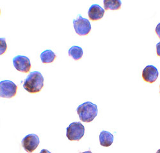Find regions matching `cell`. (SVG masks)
<instances>
[{
	"instance_id": "17",
	"label": "cell",
	"mask_w": 160,
	"mask_h": 153,
	"mask_svg": "<svg viewBox=\"0 0 160 153\" xmlns=\"http://www.w3.org/2000/svg\"><path fill=\"white\" fill-rule=\"evenodd\" d=\"M40 153H51V152H49L48 150L47 149H42L40 152Z\"/></svg>"
},
{
	"instance_id": "7",
	"label": "cell",
	"mask_w": 160,
	"mask_h": 153,
	"mask_svg": "<svg viewBox=\"0 0 160 153\" xmlns=\"http://www.w3.org/2000/svg\"><path fill=\"white\" fill-rule=\"evenodd\" d=\"M13 64L18 71L24 73H28L31 69L30 59L22 55H18L13 59Z\"/></svg>"
},
{
	"instance_id": "12",
	"label": "cell",
	"mask_w": 160,
	"mask_h": 153,
	"mask_svg": "<svg viewBox=\"0 0 160 153\" xmlns=\"http://www.w3.org/2000/svg\"><path fill=\"white\" fill-rule=\"evenodd\" d=\"M41 60L44 64H49L54 62L57 56L55 53L50 49L46 50L41 54Z\"/></svg>"
},
{
	"instance_id": "13",
	"label": "cell",
	"mask_w": 160,
	"mask_h": 153,
	"mask_svg": "<svg viewBox=\"0 0 160 153\" xmlns=\"http://www.w3.org/2000/svg\"><path fill=\"white\" fill-rule=\"evenodd\" d=\"M69 55L75 60H79L81 59L83 55V49L77 46L71 47L69 50Z\"/></svg>"
},
{
	"instance_id": "1",
	"label": "cell",
	"mask_w": 160,
	"mask_h": 153,
	"mask_svg": "<svg viewBox=\"0 0 160 153\" xmlns=\"http://www.w3.org/2000/svg\"><path fill=\"white\" fill-rule=\"evenodd\" d=\"M44 77L39 71H33L25 79L23 83L24 89L31 94L41 92L44 87Z\"/></svg>"
},
{
	"instance_id": "11",
	"label": "cell",
	"mask_w": 160,
	"mask_h": 153,
	"mask_svg": "<svg viewBox=\"0 0 160 153\" xmlns=\"http://www.w3.org/2000/svg\"><path fill=\"white\" fill-rule=\"evenodd\" d=\"M103 4L104 10H117L121 8L122 2L121 0H104Z\"/></svg>"
},
{
	"instance_id": "8",
	"label": "cell",
	"mask_w": 160,
	"mask_h": 153,
	"mask_svg": "<svg viewBox=\"0 0 160 153\" xmlns=\"http://www.w3.org/2000/svg\"><path fill=\"white\" fill-rule=\"evenodd\" d=\"M159 76L157 68L153 65L146 66L142 71V78L143 80L149 83H153L156 81Z\"/></svg>"
},
{
	"instance_id": "20",
	"label": "cell",
	"mask_w": 160,
	"mask_h": 153,
	"mask_svg": "<svg viewBox=\"0 0 160 153\" xmlns=\"http://www.w3.org/2000/svg\"><path fill=\"white\" fill-rule=\"evenodd\" d=\"M159 90H160V85H159ZM159 93H160V90H159Z\"/></svg>"
},
{
	"instance_id": "16",
	"label": "cell",
	"mask_w": 160,
	"mask_h": 153,
	"mask_svg": "<svg viewBox=\"0 0 160 153\" xmlns=\"http://www.w3.org/2000/svg\"><path fill=\"white\" fill-rule=\"evenodd\" d=\"M156 53L158 56L160 57V42L156 44Z\"/></svg>"
},
{
	"instance_id": "18",
	"label": "cell",
	"mask_w": 160,
	"mask_h": 153,
	"mask_svg": "<svg viewBox=\"0 0 160 153\" xmlns=\"http://www.w3.org/2000/svg\"><path fill=\"white\" fill-rule=\"evenodd\" d=\"M82 153H92L90 150H88V151H85V152H82Z\"/></svg>"
},
{
	"instance_id": "5",
	"label": "cell",
	"mask_w": 160,
	"mask_h": 153,
	"mask_svg": "<svg viewBox=\"0 0 160 153\" xmlns=\"http://www.w3.org/2000/svg\"><path fill=\"white\" fill-rule=\"evenodd\" d=\"M18 91V86L10 80H5L0 82V96L2 98H12L14 97Z\"/></svg>"
},
{
	"instance_id": "3",
	"label": "cell",
	"mask_w": 160,
	"mask_h": 153,
	"mask_svg": "<svg viewBox=\"0 0 160 153\" xmlns=\"http://www.w3.org/2000/svg\"><path fill=\"white\" fill-rule=\"evenodd\" d=\"M85 134V127L79 122H72L67 128L66 136L70 141H79Z\"/></svg>"
},
{
	"instance_id": "2",
	"label": "cell",
	"mask_w": 160,
	"mask_h": 153,
	"mask_svg": "<svg viewBox=\"0 0 160 153\" xmlns=\"http://www.w3.org/2000/svg\"><path fill=\"white\" fill-rule=\"evenodd\" d=\"M79 119L83 122L88 123L94 120L98 114V106L92 102L87 101L80 105L76 109Z\"/></svg>"
},
{
	"instance_id": "10",
	"label": "cell",
	"mask_w": 160,
	"mask_h": 153,
	"mask_svg": "<svg viewBox=\"0 0 160 153\" xmlns=\"http://www.w3.org/2000/svg\"><path fill=\"white\" fill-rule=\"evenodd\" d=\"M113 135L106 131H102L99 135V142L101 146L110 147L113 142Z\"/></svg>"
},
{
	"instance_id": "4",
	"label": "cell",
	"mask_w": 160,
	"mask_h": 153,
	"mask_svg": "<svg viewBox=\"0 0 160 153\" xmlns=\"http://www.w3.org/2000/svg\"><path fill=\"white\" fill-rule=\"evenodd\" d=\"M73 25L75 32L78 35H87L91 31L90 21L87 19L82 18L81 15H78V18L73 20Z\"/></svg>"
},
{
	"instance_id": "19",
	"label": "cell",
	"mask_w": 160,
	"mask_h": 153,
	"mask_svg": "<svg viewBox=\"0 0 160 153\" xmlns=\"http://www.w3.org/2000/svg\"><path fill=\"white\" fill-rule=\"evenodd\" d=\"M156 153H160V149H159V150H158V151L156 152Z\"/></svg>"
},
{
	"instance_id": "15",
	"label": "cell",
	"mask_w": 160,
	"mask_h": 153,
	"mask_svg": "<svg viewBox=\"0 0 160 153\" xmlns=\"http://www.w3.org/2000/svg\"><path fill=\"white\" fill-rule=\"evenodd\" d=\"M155 31H156V33L157 35H158V37L160 38V23H158V25L156 26Z\"/></svg>"
},
{
	"instance_id": "9",
	"label": "cell",
	"mask_w": 160,
	"mask_h": 153,
	"mask_svg": "<svg viewBox=\"0 0 160 153\" xmlns=\"http://www.w3.org/2000/svg\"><path fill=\"white\" fill-rule=\"evenodd\" d=\"M105 10L99 5H92L88 10V14L90 20L95 21L102 19L104 15Z\"/></svg>"
},
{
	"instance_id": "14",
	"label": "cell",
	"mask_w": 160,
	"mask_h": 153,
	"mask_svg": "<svg viewBox=\"0 0 160 153\" xmlns=\"http://www.w3.org/2000/svg\"><path fill=\"white\" fill-rule=\"evenodd\" d=\"M0 54H3L7 49V45L6 43V39L5 38H0Z\"/></svg>"
},
{
	"instance_id": "6",
	"label": "cell",
	"mask_w": 160,
	"mask_h": 153,
	"mask_svg": "<svg viewBox=\"0 0 160 153\" xmlns=\"http://www.w3.org/2000/svg\"><path fill=\"white\" fill-rule=\"evenodd\" d=\"M40 144L39 137L37 135L32 133L26 135L22 140L21 145L24 149L28 153H32Z\"/></svg>"
}]
</instances>
